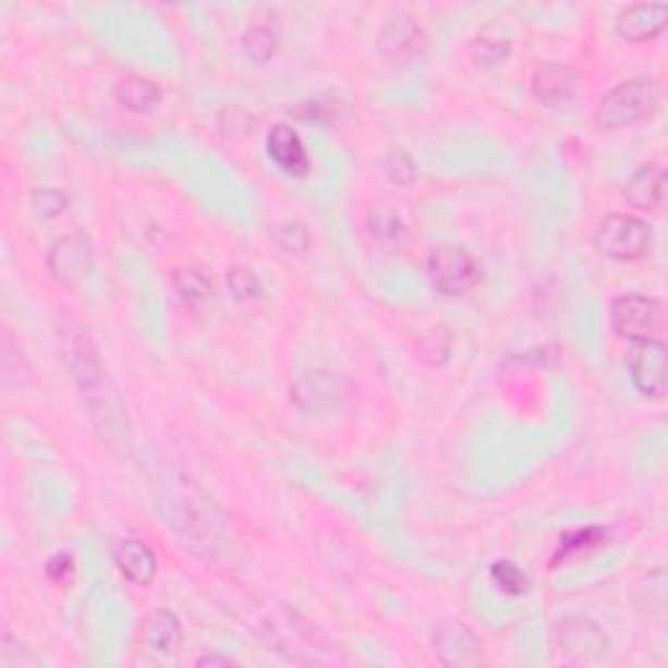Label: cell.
<instances>
[{"mask_svg":"<svg viewBox=\"0 0 668 668\" xmlns=\"http://www.w3.org/2000/svg\"><path fill=\"white\" fill-rule=\"evenodd\" d=\"M228 288L230 293H233L235 301L241 303H251V301H259L264 295V286L262 280L256 277L251 269L246 267H233L228 272Z\"/></svg>","mask_w":668,"mask_h":668,"instance_id":"cell-27","label":"cell"},{"mask_svg":"<svg viewBox=\"0 0 668 668\" xmlns=\"http://www.w3.org/2000/svg\"><path fill=\"white\" fill-rule=\"evenodd\" d=\"M595 248L608 259L637 262L653 248V228L632 215H611L595 230Z\"/></svg>","mask_w":668,"mask_h":668,"instance_id":"cell-4","label":"cell"},{"mask_svg":"<svg viewBox=\"0 0 668 668\" xmlns=\"http://www.w3.org/2000/svg\"><path fill=\"white\" fill-rule=\"evenodd\" d=\"M116 99L131 112H149L160 105L162 89L151 78L144 76H125L116 87Z\"/></svg>","mask_w":668,"mask_h":668,"instance_id":"cell-18","label":"cell"},{"mask_svg":"<svg viewBox=\"0 0 668 668\" xmlns=\"http://www.w3.org/2000/svg\"><path fill=\"white\" fill-rule=\"evenodd\" d=\"M658 102V87L651 78H627L600 97L593 121L598 129H627L651 118Z\"/></svg>","mask_w":668,"mask_h":668,"instance_id":"cell-1","label":"cell"},{"mask_svg":"<svg viewBox=\"0 0 668 668\" xmlns=\"http://www.w3.org/2000/svg\"><path fill=\"white\" fill-rule=\"evenodd\" d=\"M58 342H61V359L69 368L71 379L76 381L78 392L87 394L108 379V372L102 368L95 342L87 329L74 319H65L58 329Z\"/></svg>","mask_w":668,"mask_h":668,"instance_id":"cell-3","label":"cell"},{"mask_svg":"<svg viewBox=\"0 0 668 668\" xmlns=\"http://www.w3.org/2000/svg\"><path fill=\"white\" fill-rule=\"evenodd\" d=\"M551 645L559 664L585 666L606 656L608 637L593 619L564 617L554 624Z\"/></svg>","mask_w":668,"mask_h":668,"instance_id":"cell-2","label":"cell"},{"mask_svg":"<svg viewBox=\"0 0 668 668\" xmlns=\"http://www.w3.org/2000/svg\"><path fill=\"white\" fill-rule=\"evenodd\" d=\"M230 666V658H220V656H204L198 658V666Z\"/></svg>","mask_w":668,"mask_h":668,"instance_id":"cell-32","label":"cell"},{"mask_svg":"<svg viewBox=\"0 0 668 668\" xmlns=\"http://www.w3.org/2000/svg\"><path fill=\"white\" fill-rule=\"evenodd\" d=\"M428 277L439 293L462 295L478 286L481 267L467 248L441 246L428 256Z\"/></svg>","mask_w":668,"mask_h":668,"instance_id":"cell-6","label":"cell"},{"mask_svg":"<svg viewBox=\"0 0 668 668\" xmlns=\"http://www.w3.org/2000/svg\"><path fill=\"white\" fill-rule=\"evenodd\" d=\"M627 198L632 207L660 215L666 209V170L664 165L647 162L627 183Z\"/></svg>","mask_w":668,"mask_h":668,"instance_id":"cell-14","label":"cell"},{"mask_svg":"<svg viewBox=\"0 0 668 668\" xmlns=\"http://www.w3.org/2000/svg\"><path fill=\"white\" fill-rule=\"evenodd\" d=\"M267 151L282 173H288V175L308 173L306 147H303L301 136H297V131L293 129V125H288V123L272 125V131L267 134Z\"/></svg>","mask_w":668,"mask_h":668,"instance_id":"cell-13","label":"cell"},{"mask_svg":"<svg viewBox=\"0 0 668 668\" xmlns=\"http://www.w3.org/2000/svg\"><path fill=\"white\" fill-rule=\"evenodd\" d=\"M173 288L186 303H202L211 293L209 277L196 267H178L173 269Z\"/></svg>","mask_w":668,"mask_h":668,"instance_id":"cell-21","label":"cell"},{"mask_svg":"<svg viewBox=\"0 0 668 668\" xmlns=\"http://www.w3.org/2000/svg\"><path fill=\"white\" fill-rule=\"evenodd\" d=\"M32 207H35L39 217L52 220V217L63 215L65 207H69V198H65L61 191H56V189H39L35 191V196H32Z\"/></svg>","mask_w":668,"mask_h":668,"instance_id":"cell-30","label":"cell"},{"mask_svg":"<svg viewBox=\"0 0 668 668\" xmlns=\"http://www.w3.org/2000/svg\"><path fill=\"white\" fill-rule=\"evenodd\" d=\"M342 110H345V105H342L337 97H316L308 99V102H301L295 116L321 125H335L342 118Z\"/></svg>","mask_w":668,"mask_h":668,"instance_id":"cell-25","label":"cell"},{"mask_svg":"<svg viewBox=\"0 0 668 668\" xmlns=\"http://www.w3.org/2000/svg\"><path fill=\"white\" fill-rule=\"evenodd\" d=\"M666 3H634L619 13L617 35L627 42H645V39L658 37L666 29Z\"/></svg>","mask_w":668,"mask_h":668,"instance_id":"cell-12","label":"cell"},{"mask_svg":"<svg viewBox=\"0 0 668 668\" xmlns=\"http://www.w3.org/2000/svg\"><path fill=\"white\" fill-rule=\"evenodd\" d=\"M243 45H246V52L256 63H267L277 52V35L269 26H251Z\"/></svg>","mask_w":668,"mask_h":668,"instance_id":"cell-28","label":"cell"},{"mask_svg":"<svg viewBox=\"0 0 668 668\" xmlns=\"http://www.w3.org/2000/svg\"><path fill=\"white\" fill-rule=\"evenodd\" d=\"M627 368H630V379L640 394L651 397V400H660L666 394V345L656 337L632 342L630 353H627Z\"/></svg>","mask_w":668,"mask_h":668,"instance_id":"cell-8","label":"cell"},{"mask_svg":"<svg viewBox=\"0 0 668 668\" xmlns=\"http://www.w3.org/2000/svg\"><path fill=\"white\" fill-rule=\"evenodd\" d=\"M112 559H116L118 572L138 587L151 585L157 578L155 551H151L147 544H142V541H121V544L116 546V551H112Z\"/></svg>","mask_w":668,"mask_h":668,"instance_id":"cell-15","label":"cell"},{"mask_svg":"<svg viewBox=\"0 0 668 668\" xmlns=\"http://www.w3.org/2000/svg\"><path fill=\"white\" fill-rule=\"evenodd\" d=\"M423 48V32L421 26L410 16H394L381 26L379 50L387 58H413Z\"/></svg>","mask_w":668,"mask_h":668,"instance_id":"cell-16","label":"cell"},{"mask_svg":"<svg viewBox=\"0 0 668 668\" xmlns=\"http://www.w3.org/2000/svg\"><path fill=\"white\" fill-rule=\"evenodd\" d=\"M436 658L445 666H478L481 664V640L465 621L447 619L436 624L432 634Z\"/></svg>","mask_w":668,"mask_h":668,"instance_id":"cell-9","label":"cell"},{"mask_svg":"<svg viewBox=\"0 0 668 668\" xmlns=\"http://www.w3.org/2000/svg\"><path fill=\"white\" fill-rule=\"evenodd\" d=\"M45 264L52 280L71 290L82 288L95 269V243L84 230H74L52 243Z\"/></svg>","mask_w":668,"mask_h":668,"instance_id":"cell-5","label":"cell"},{"mask_svg":"<svg viewBox=\"0 0 668 668\" xmlns=\"http://www.w3.org/2000/svg\"><path fill=\"white\" fill-rule=\"evenodd\" d=\"M269 235H272V241L277 243V246H280L282 251H288V254H303L311 243L308 228L297 220H282V222L272 224Z\"/></svg>","mask_w":668,"mask_h":668,"instance_id":"cell-23","label":"cell"},{"mask_svg":"<svg viewBox=\"0 0 668 668\" xmlns=\"http://www.w3.org/2000/svg\"><path fill=\"white\" fill-rule=\"evenodd\" d=\"M418 359L426 366H445L452 355V335L445 327H434L418 337Z\"/></svg>","mask_w":668,"mask_h":668,"instance_id":"cell-20","label":"cell"},{"mask_svg":"<svg viewBox=\"0 0 668 668\" xmlns=\"http://www.w3.org/2000/svg\"><path fill=\"white\" fill-rule=\"evenodd\" d=\"M531 87L538 102L548 105V108H557V105L570 102L574 97V92L580 87V74L570 63H541L533 71Z\"/></svg>","mask_w":668,"mask_h":668,"instance_id":"cell-11","label":"cell"},{"mask_svg":"<svg viewBox=\"0 0 668 668\" xmlns=\"http://www.w3.org/2000/svg\"><path fill=\"white\" fill-rule=\"evenodd\" d=\"M348 392V381L340 374L332 372H308L293 384L290 389V400L306 413H324V410L335 408Z\"/></svg>","mask_w":668,"mask_h":668,"instance_id":"cell-10","label":"cell"},{"mask_svg":"<svg viewBox=\"0 0 668 668\" xmlns=\"http://www.w3.org/2000/svg\"><path fill=\"white\" fill-rule=\"evenodd\" d=\"M71 572H74V559H71V554H56L48 561V578L52 582H65L71 578Z\"/></svg>","mask_w":668,"mask_h":668,"instance_id":"cell-31","label":"cell"},{"mask_svg":"<svg viewBox=\"0 0 668 668\" xmlns=\"http://www.w3.org/2000/svg\"><path fill=\"white\" fill-rule=\"evenodd\" d=\"M368 233H372L374 241H379L381 246H394V243H400L402 238H405V222H402V217L397 215L394 209H374L368 211Z\"/></svg>","mask_w":668,"mask_h":668,"instance_id":"cell-19","label":"cell"},{"mask_svg":"<svg viewBox=\"0 0 668 668\" xmlns=\"http://www.w3.org/2000/svg\"><path fill=\"white\" fill-rule=\"evenodd\" d=\"M604 538H606V533H604V531H598V527H587V531H572V533H567L564 538H561L557 557H554V564H557V561H559L561 557L567 559V557H570V554H574V551H587V548L600 546V544H604Z\"/></svg>","mask_w":668,"mask_h":668,"instance_id":"cell-29","label":"cell"},{"mask_svg":"<svg viewBox=\"0 0 668 668\" xmlns=\"http://www.w3.org/2000/svg\"><path fill=\"white\" fill-rule=\"evenodd\" d=\"M611 324L624 340H653L664 329V303L647 295H621L611 303Z\"/></svg>","mask_w":668,"mask_h":668,"instance_id":"cell-7","label":"cell"},{"mask_svg":"<svg viewBox=\"0 0 668 668\" xmlns=\"http://www.w3.org/2000/svg\"><path fill=\"white\" fill-rule=\"evenodd\" d=\"M509 56V42L501 37H478L471 45V58L475 65L491 69V65L505 63Z\"/></svg>","mask_w":668,"mask_h":668,"instance_id":"cell-26","label":"cell"},{"mask_svg":"<svg viewBox=\"0 0 668 668\" xmlns=\"http://www.w3.org/2000/svg\"><path fill=\"white\" fill-rule=\"evenodd\" d=\"M381 170L384 175H387V181L394 183V186H413L415 178H418V168H415L413 157L402 149L389 151L381 160Z\"/></svg>","mask_w":668,"mask_h":668,"instance_id":"cell-24","label":"cell"},{"mask_svg":"<svg viewBox=\"0 0 668 668\" xmlns=\"http://www.w3.org/2000/svg\"><path fill=\"white\" fill-rule=\"evenodd\" d=\"M488 574H491V582L496 587H499L501 593L507 595H525L527 587H531V580H527V574L520 570L514 561L509 559H499L494 561L491 570H488Z\"/></svg>","mask_w":668,"mask_h":668,"instance_id":"cell-22","label":"cell"},{"mask_svg":"<svg viewBox=\"0 0 668 668\" xmlns=\"http://www.w3.org/2000/svg\"><path fill=\"white\" fill-rule=\"evenodd\" d=\"M144 643L157 656H175L183 645L181 619L173 611H155L144 621Z\"/></svg>","mask_w":668,"mask_h":668,"instance_id":"cell-17","label":"cell"}]
</instances>
